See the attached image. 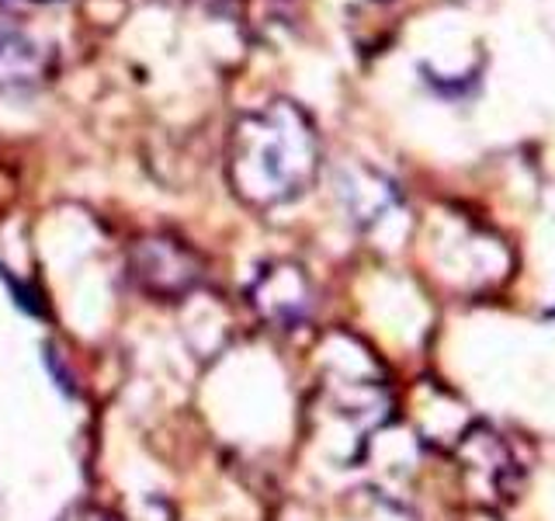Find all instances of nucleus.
<instances>
[{
  "mask_svg": "<svg viewBox=\"0 0 555 521\" xmlns=\"http://www.w3.org/2000/svg\"><path fill=\"white\" fill-rule=\"evenodd\" d=\"M392 417L396 396L378 355L351 334H330L320 347L309 404L312 442L337 466H361Z\"/></svg>",
  "mask_w": 555,
  "mask_h": 521,
  "instance_id": "nucleus-1",
  "label": "nucleus"
},
{
  "mask_svg": "<svg viewBox=\"0 0 555 521\" xmlns=\"http://www.w3.org/2000/svg\"><path fill=\"white\" fill-rule=\"evenodd\" d=\"M320 139L309 115L292 101H271L243 115L230 132L225 174L236 195L254 208H274L317 181Z\"/></svg>",
  "mask_w": 555,
  "mask_h": 521,
  "instance_id": "nucleus-2",
  "label": "nucleus"
},
{
  "mask_svg": "<svg viewBox=\"0 0 555 521\" xmlns=\"http://www.w3.org/2000/svg\"><path fill=\"white\" fill-rule=\"evenodd\" d=\"M451 459H455L465 497L479 504V508L486 511L503 508L517 494L520 483L517 448L496 428L473 421L455 442V448H451Z\"/></svg>",
  "mask_w": 555,
  "mask_h": 521,
  "instance_id": "nucleus-3",
  "label": "nucleus"
},
{
  "mask_svg": "<svg viewBox=\"0 0 555 521\" xmlns=\"http://www.w3.org/2000/svg\"><path fill=\"white\" fill-rule=\"evenodd\" d=\"M132 282L153 300H184L202 285V260L173 237H143L129 251Z\"/></svg>",
  "mask_w": 555,
  "mask_h": 521,
  "instance_id": "nucleus-4",
  "label": "nucleus"
},
{
  "mask_svg": "<svg viewBox=\"0 0 555 521\" xmlns=\"http://www.w3.org/2000/svg\"><path fill=\"white\" fill-rule=\"evenodd\" d=\"M254 313L274 330H299L312 317V282L292 260H274L260 268L247 292Z\"/></svg>",
  "mask_w": 555,
  "mask_h": 521,
  "instance_id": "nucleus-5",
  "label": "nucleus"
},
{
  "mask_svg": "<svg viewBox=\"0 0 555 521\" xmlns=\"http://www.w3.org/2000/svg\"><path fill=\"white\" fill-rule=\"evenodd\" d=\"M406 407H410L406 414H410L413 434L430 448L451 452L468 431V424H473V417H468L462 399L455 393H448L441 382H430V379H424L421 386H413Z\"/></svg>",
  "mask_w": 555,
  "mask_h": 521,
  "instance_id": "nucleus-6",
  "label": "nucleus"
},
{
  "mask_svg": "<svg viewBox=\"0 0 555 521\" xmlns=\"http://www.w3.org/2000/svg\"><path fill=\"white\" fill-rule=\"evenodd\" d=\"M46 74V52L17 25L0 22V91L31 87Z\"/></svg>",
  "mask_w": 555,
  "mask_h": 521,
  "instance_id": "nucleus-7",
  "label": "nucleus"
},
{
  "mask_svg": "<svg viewBox=\"0 0 555 521\" xmlns=\"http://www.w3.org/2000/svg\"><path fill=\"white\" fill-rule=\"evenodd\" d=\"M340 199L347 205V213L354 216L361 226H378L396 208V188L375 170H347L340 178Z\"/></svg>",
  "mask_w": 555,
  "mask_h": 521,
  "instance_id": "nucleus-8",
  "label": "nucleus"
},
{
  "mask_svg": "<svg viewBox=\"0 0 555 521\" xmlns=\"http://www.w3.org/2000/svg\"><path fill=\"white\" fill-rule=\"evenodd\" d=\"M351 521H413V518L396 497L382 491H361V497L354 500Z\"/></svg>",
  "mask_w": 555,
  "mask_h": 521,
  "instance_id": "nucleus-9",
  "label": "nucleus"
},
{
  "mask_svg": "<svg viewBox=\"0 0 555 521\" xmlns=\"http://www.w3.org/2000/svg\"><path fill=\"white\" fill-rule=\"evenodd\" d=\"M56 521H115V514H108L98 504H77V508H69L66 514H60Z\"/></svg>",
  "mask_w": 555,
  "mask_h": 521,
  "instance_id": "nucleus-10",
  "label": "nucleus"
}]
</instances>
